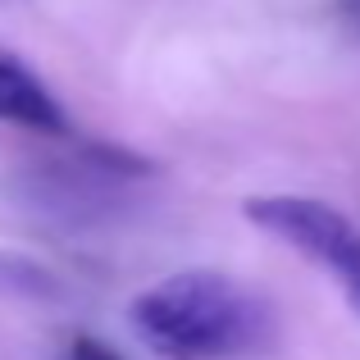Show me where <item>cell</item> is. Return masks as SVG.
I'll return each instance as SVG.
<instances>
[{
	"mask_svg": "<svg viewBox=\"0 0 360 360\" xmlns=\"http://www.w3.org/2000/svg\"><path fill=\"white\" fill-rule=\"evenodd\" d=\"M128 324L160 360H242L269 347L274 310L219 269H183L137 292Z\"/></svg>",
	"mask_w": 360,
	"mask_h": 360,
	"instance_id": "obj_1",
	"label": "cell"
},
{
	"mask_svg": "<svg viewBox=\"0 0 360 360\" xmlns=\"http://www.w3.org/2000/svg\"><path fill=\"white\" fill-rule=\"evenodd\" d=\"M155 178V165L137 150L78 141L69 155L41 160L32 169H18L9 178V196L37 219H51L60 229H91L105 224L128 205L132 187Z\"/></svg>",
	"mask_w": 360,
	"mask_h": 360,
	"instance_id": "obj_2",
	"label": "cell"
},
{
	"mask_svg": "<svg viewBox=\"0 0 360 360\" xmlns=\"http://www.w3.org/2000/svg\"><path fill=\"white\" fill-rule=\"evenodd\" d=\"M242 214H246V224H255L260 233L292 246L315 269L333 274L338 288L352 301V310L360 315V229H356V219H347L338 205L319 201V196H288V192L251 196V201H242Z\"/></svg>",
	"mask_w": 360,
	"mask_h": 360,
	"instance_id": "obj_3",
	"label": "cell"
},
{
	"mask_svg": "<svg viewBox=\"0 0 360 360\" xmlns=\"http://www.w3.org/2000/svg\"><path fill=\"white\" fill-rule=\"evenodd\" d=\"M0 123H18L37 137H69L73 132L55 91L14 55H0Z\"/></svg>",
	"mask_w": 360,
	"mask_h": 360,
	"instance_id": "obj_4",
	"label": "cell"
},
{
	"mask_svg": "<svg viewBox=\"0 0 360 360\" xmlns=\"http://www.w3.org/2000/svg\"><path fill=\"white\" fill-rule=\"evenodd\" d=\"M0 297L18 301H60L64 278L23 251H0Z\"/></svg>",
	"mask_w": 360,
	"mask_h": 360,
	"instance_id": "obj_5",
	"label": "cell"
},
{
	"mask_svg": "<svg viewBox=\"0 0 360 360\" xmlns=\"http://www.w3.org/2000/svg\"><path fill=\"white\" fill-rule=\"evenodd\" d=\"M60 360H119V356L110 352L105 342H96V338H73V342L64 347Z\"/></svg>",
	"mask_w": 360,
	"mask_h": 360,
	"instance_id": "obj_6",
	"label": "cell"
},
{
	"mask_svg": "<svg viewBox=\"0 0 360 360\" xmlns=\"http://www.w3.org/2000/svg\"><path fill=\"white\" fill-rule=\"evenodd\" d=\"M338 14L352 18V23H360V0H338Z\"/></svg>",
	"mask_w": 360,
	"mask_h": 360,
	"instance_id": "obj_7",
	"label": "cell"
}]
</instances>
